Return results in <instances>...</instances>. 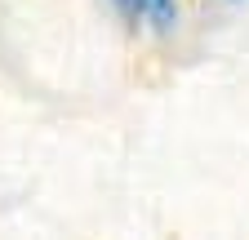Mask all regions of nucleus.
Instances as JSON below:
<instances>
[{
	"label": "nucleus",
	"mask_w": 249,
	"mask_h": 240,
	"mask_svg": "<svg viewBox=\"0 0 249 240\" xmlns=\"http://www.w3.org/2000/svg\"><path fill=\"white\" fill-rule=\"evenodd\" d=\"M134 18H147L151 27H174L178 22V0H120Z\"/></svg>",
	"instance_id": "nucleus-1"
}]
</instances>
